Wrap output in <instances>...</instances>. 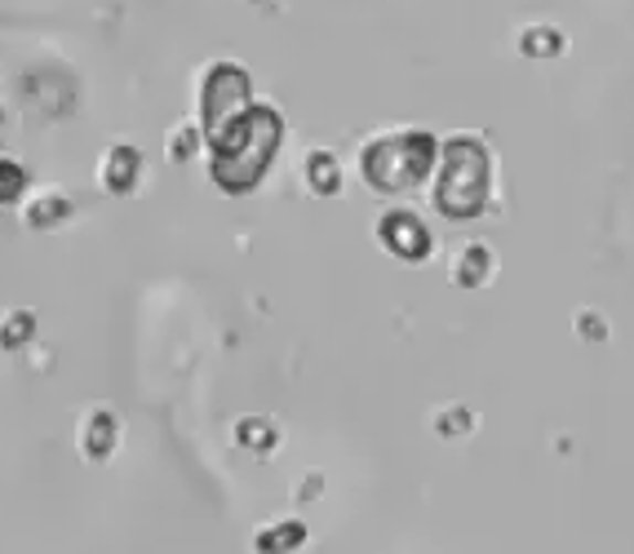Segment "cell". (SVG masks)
<instances>
[{"label": "cell", "mask_w": 634, "mask_h": 554, "mask_svg": "<svg viewBox=\"0 0 634 554\" xmlns=\"http://www.w3.org/2000/svg\"><path fill=\"white\" fill-rule=\"evenodd\" d=\"M36 338V316L28 307H10V311H0V351H28Z\"/></svg>", "instance_id": "obj_5"}, {"label": "cell", "mask_w": 634, "mask_h": 554, "mask_svg": "<svg viewBox=\"0 0 634 554\" xmlns=\"http://www.w3.org/2000/svg\"><path fill=\"white\" fill-rule=\"evenodd\" d=\"M23 195H28V169L10 156H0V209L23 204Z\"/></svg>", "instance_id": "obj_6"}, {"label": "cell", "mask_w": 634, "mask_h": 554, "mask_svg": "<svg viewBox=\"0 0 634 554\" xmlns=\"http://www.w3.org/2000/svg\"><path fill=\"white\" fill-rule=\"evenodd\" d=\"M235 435H240V444H244V448H253V452H266V448L275 444V430H271L266 422H257V417L240 422V426H235Z\"/></svg>", "instance_id": "obj_8"}, {"label": "cell", "mask_w": 634, "mask_h": 554, "mask_svg": "<svg viewBox=\"0 0 634 554\" xmlns=\"http://www.w3.org/2000/svg\"><path fill=\"white\" fill-rule=\"evenodd\" d=\"M275 138H279V125L271 111H253V116H240L218 142H213V182L222 191H249L271 151H275Z\"/></svg>", "instance_id": "obj_1"}, {"label": "cell", "mask_w": 634, "mask_h": 554, "mask_svg": "<svg viewBox=\"0 0 634 554\" xmlns=\"http://www.w3.org/2000/svg\"><path fill=\"white\" fill-rule=\"evenodd\" d=\"M116 439H120V422L107 404H89L81 408L76 417V452L85 466H103L112 452H116Z\"/></svg>", "instance_id": "obj_2"}, {"label": "cell", "mask_w": 634, "mask_h": 554, "mask_svg": "<svg viewBox=\"0 0 634 554\" xmlns=\"http://www.w3.org/2000/svg\"><path fill=\"white\" fill-rule=\"evenodd\" d=\"M138 169H142V156L138 147L129 142H112L103 156H98V187L107 195H129L134 182H138Z\"/></svg>", "instance_id": "obj_4"}, {"label": "cell", "mask_w": 634, "mask_h": 554, "mask_svg": "<svg viewBox=\"0 0 634 554\" xmlns=\"http://www.w3.org/2000/svg\"><path fill=\"white\" fill-rule=\"evenodd\" d=\"M196 138H200V129H196V125H178V134H173V142H169V156H173V160H191Z\"/></svg>", "instance_id": "obj_9"}, {"label": "cell", "mask_w": 634, "mask_h": 554, "mask_svg": "<svg viewBox=\"0 0 634 554\" xmlns=\"http://www.w3.org/2000/svg\"><path fill=\"white\" fill-rule=\"evenodd\" d=\"M67 213H72V195H67L63 187H54V182L32 187V191L23 195V204H19V222H23L28 231H50V226H59Z\"/></svg>", "instance_id": "obj_3"}, {"label": "cell", "mask_w": 634, "mask_h": 554, "mask_svg": "<svg viewBox=\"0 0 634 554\" xmlns=\"http://www.w3.org/2000/svg\"><path fill=\"white\" fill-rule=\"evenodd\" d=\"M310 182H315V191H334V160L329 156L310 160Z\"/></svg>", "instance_id": "obj_10"}, {"label": "cell", "mask_w": 634, "mask_h": 554, "mask_svg": "<svg viewBox=\"0 0 634 554\" xmlns=\"http://www.w3.org/2000/svg\"><path fill=\"white\" fill-rule=\"evenodd\" d=\"M297 536H302V528L284 523V528H262V532L253 536V545H257V554H284V550H288Z\"/></svg>", "instance_id": "obj_7"}]
</instances>
